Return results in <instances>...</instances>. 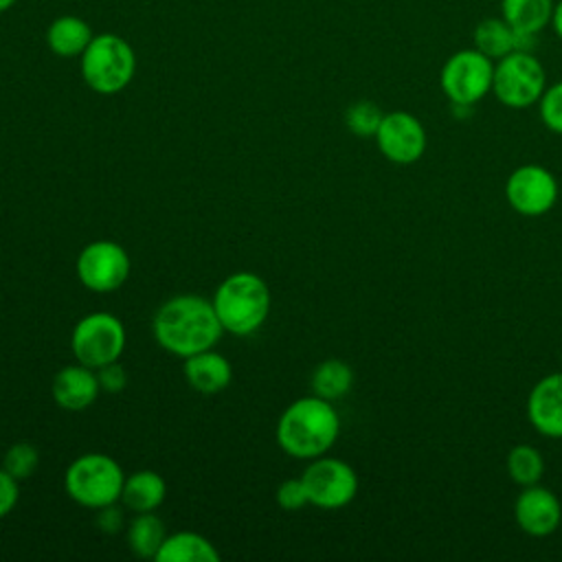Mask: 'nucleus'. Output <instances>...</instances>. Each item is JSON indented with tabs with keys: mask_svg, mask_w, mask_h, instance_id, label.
Returning <instances> with one entry per match:
<instances>
[{
	"mask_svg": "<svg viewBox=\"0 0 562 562\" xmlns=\"http://www.w3.org/2000/svg\"><path fill=\"white\" fill-rule=\"evenodd\" d=\"M156 342L178 358L213 349L224 327L211 301L198 294H178L165 301L151 323Z\"/></svg>",
	"mask_w": 562,
	"mask_h": 562,
	"instance_id": "1",
	"label": "nucleus"
},
{
	"mask_svg": "<svg viewBox=\"0 0 562 562\" xmlns=\"http://www.w3.org/2000/svg\"><path fill=\"white\" fill-rule=\"evenodd\" d=\"M340 417L329 400L307 395L294 400L277 422V441L294 459L323 457L338 439Z\"/></svg>",
	"mask_w": 562,
	"mask_h": 562,
	"instance_id": "2",
	"label": "nucleus"
},
{
	"mask_svg": "<svg viewBox=\"0 0 562 562\" xmlns=\"http://www.w3.org/2000/svg\"><path fill=\"white\" fill-rule=\"evenodd\" d=\"M211 303L224 331L248 336L270 314V290L255 272H233L217 285Z\"/></svg>",
	"mask_w": 562,
	"mask_h": 562,
	"instance_id": "3",
	"label": "nucleus"
},
{
	"mask_svg": "<svg viewBox=\"0 0 562 562\" xmlns=\"http://www.w3.org/2000/svg\"><path fill=\"white\" fill-rule=\"evenodd\" d=\"M81 77L97 94H116L130 86L136 72L132 44L116 33H97L79 57Z\"/></svg>",
	"mask_w": 562,
	"mask_h": 562,
	"instance_id": "4",
	"label": "nucleus"
},
{
	"mask_svg": "<svg viewBox=\"0 0 562 562\" xmlns=\"http://www.w3.org/2000/svg\"><path fill=\"white\" fill-rule=\"evenodd\" d=\"M123 481L125 474L121 465L103 452L77 457L64 474L68 496L90 509H101L116 503L123 492Z\"/></svg>",
	"mask_w": 562,
	"mask_h": 562,
	"instance_id": "5",
	"label": "nucleus"
},
{
	"mask_svg": "<svg viewBox=\"0 0 562 562\" xmlns=\"http://www.w3.org/2000/svg\"><path fill=\"white\" fill-rule=\"evenodd\" d=\"M547 86V70L533 50H512L494 61L492 94L505 108L538 105Z\"/></svg>",
	"mask_w": 562,
	"mask_h": 562,
	"instance_id": "6",
	"label": "nucleus"
},
{
	"mask_svg": "<svg viewBox=\"0 0 562 562\" xmlns=\"http://www.w3.org/2000/svg\"><path fill=\"white\" fill-rule=\"evenodd\" d=\"M494 61L481 50L461 48L439 70V88L454 110H470L492 92Z\"/></svg>",
	"mask_w": 562,
	"mask_h": 562,
	"instance_id": "7",
	"label": "nucleus"
},
{
	"mask_svg": "<svg viewBox=\"0 0 562 562\" xmlns=\"http://www.w3.org/2000/svg\"><path fill=\"white\" fill-rule=\"evenodd\" d=\"M70 349L77 362L99 369L121 358L125 349V327L110 312L86 314L70 334Z\"/></svg>",
	"mask_w": 562,
	"mask_h": 562,
	"instance_id": "8",
	"label": "nucleus"
},
{
	"mask_svg": "<svg viewBox=\"0 0 562 562\" xmlns=\"http://www.w3.org/2000/svg\"><path fill=\"white\" fill-rule=\"evenodd\" d=\"M310 505L321 509H340L358 494V474L342 459L316 457L301 474Z\"/></svg>",
	"mask_w": 562,
	"mask_h": 562,
	"instance_id": "9",
	"label": "nucleus"
},
{
	"mask_svg": "<svg viewBox=\"0 0 562 562\" xmlns=\"http://www.w3.org/2000/svg\"><path fill=\"white\" fill-rule=\"evenodd\" d=\"M77 277L92 292H114L130 277V257L116 241H90L77 257Z\"/></svg>",
	"mask_w": 562,
	"mask_h": 562,
	"instance_id": "10",
	"label": "nucleus"
},
{
	"mask_svg": "<svg viewBox=\"0 0 562 562\" xmlns=\"http://www.w3.org/2000/svg\"><path fill=\"white\" fill-rule=\"evenodd\" d=\"M558 180L542 165H520L505 182V198L509 206L525 217H540L558 202Z\"/></svg>",
	"mask_w": 562,
	"mask_h": 562,
	"instance_id": "11",
	"label": "nucleus"
},
{
	"mask_svg": "<svg viewBox=\"0 0 562 562\" xmlns=\"http://www.w3.org/2000/svg\"><path fill=\"white\" fill-rule=\"evenodd\" d=\"M373 138L380 154L395 165L417 162L428 145L426 127L422 125V121L404 110L386 112Z\"/></svg>",
	"mask_w": 562,
	"mask_h": 562,
	"instance_id": "12",
	"label": "nucleus"
},
{
	"mask_svg": "<svg viewBox=\"0 0 562 562\" xmlns=\"http://www.w3.org/2000/svg\"><path fill=\"white\" fill-rule=\"evenodd\" d=\"M514 518L520 531L533 538L551 536L562 522L560 498L540 483L522 487L514 503Z\"/></svg>",
	"mask_w": 562,
	"mask_h": 562,
	"instance_id": "13",
	"label": "nucleus"
},
{
	"mask_svg": "<svg viewBox=\"0 0 562 562\" xmlns=\"http://www.w3.org/2000/svg\"><path fill=\"white\" fill-rule=\"evenodd\" d=\"M531 426L551 439H562V371L540 378L527 397Z\"/></svg>",
	"mask_w": 562,
	"mask_h": 562,
	"instance_id": "14",
	"label": "nucleus"
},
{
	"mask_svg": "<svg viewBox=\"0 0 562 562\" xmlns=\"http://www.w3.org/2000/svg\"><path fill=\"white\" fill-rule=\"evenodd\" d=\"M53 400L66 411H86L101 393L97 371L77 362L59 369L53 378Z\"/></svg>",
	"mask_w": 562,
	"mask_h": 562,
	"instance_id": "15",
	"label": "nucleus"
},
{
	"mask_svg": "<svg viewBox=\"0 0 562 562\" xmlns=\"http://www.w3.org/2000/svg\"><path fill=\"white\" fill-rule=\"evenodd\" d=\"M184 378L193 391L213 395L231 384L233 367L224 356L206 349L184 358Z\"/></svg>",
	"mask_w": 562,
	"mask_h": 562,
	"instance_id": "16",
	"label": "nucleus"
},
{
	"mask_svg": "<svg viewBox=\"0 0 562 562\" xmlns=\"http://www.w3.org/2000/svg\"><path fill=\"white\" fill-rule=\"evenodd\" d=\"M94 33L90 24L72 13L57 15L48 29H46V46L50 48L53 55L57 57H81V53L88 48L92 42Z\"/></svg>",
	"mask_w": 562,
	"mask_h": 562,
	"instance_id": "17",
	"label": "nucleus"
},
{
	"mask_svg": "<svg viewBox=\"0 0 562 562\" xmlns=\"http://www.w3.org/2000/svg\"><path fill=\"white\" fill-rule=\"evenodd\" d=\"M154 560L156 562H217L220 551L202 533L176 531L165 536Z\"/></svg>",
	"mask_w": 562,
	"mask_h": 562,
	"instance_id": "18",
	"label": "nucleus"
},
{
	"mask_svg": "<svg viewBox=\"0 0 562 562\" xmlns=\"http://www.w3.org/2000/svg\"><path fill=\"white\" fill-rule=\"evenodd\" d=\"M555 0H501V18L520 35L538 37L551 22Z\"/></svg>",
	"mask_w": 562,
	"mask_h": 562,
	"instance_id": "19",
	"label": "nucleus"
},
{
	"mask_svg": "<svg viewBox=\"0 0 562 562\" xmlns=\"http://www.w3.org/2000/svg\"><path fill=\"white\" fill-rule=\"evenodd\" d=\"M165 496H167V483L154 470H138L132 476H125L123 481L121 501L134 514L158 509Z\"/></svg>",
	"mask_w": 562,
	"mask_h": 562,
	"instance_id": "20",
	"label": "nucleus"
},
{
	"mask_svg": "<svg viewBox=\"0 0 562 562\" xmlns=\"http://www.w3.org/2000/svg\"><path fill=\"white\" fill-rule=\"evenodd\" d=\"M472 46L492 61L518 50V33L501 15L483 18L472 31Z\"/></svg>",
	"mask_w": 562,
	"mask_h": 562,
	"instance_id": "21",
	"label": "nucleus"
},
{
	"mask_svg": "<svg viewBox=\"0 0 562 562\" xmlns=\"http://www.w3.org/2000/svg\"><path fill=\"white\" fill-rule=\"evenodd\" d=\"M353 386V369L338 358L323 360L312 373V391L323 400H340Z\"/></svg>",
	"mask_w": 562,
	"mask_h": 562,
	"instance_id": "22",
	"label": "nucleus"
},
{
	"mask_svg": "<svg viewBox=\"0 0 562 562\" xmlns=\"http://www.w3.org/2000/svg\"><path fill=\"white\" fill-rule=\"evenodd\" d=\"M167 531L154 512L136 514L127 529V544L138 558H156Z\"/></svg>",
	"mask_w": 562,
	"mask_h": 562,
	"instance_id": "23",
	"label": "nucleus"
},
{
	"mask_svg": "<svg viewBox=\"0 0 562 562\" xmlns=\"http://www.w3.org/2000/svg\"><path fill=\"white\" fill-rule=\"evenodd\" d=\"M507 474L509 479L520 485H536L540 483L542 474H544V459L540 454L538 448L529 446V443H518L507 452Z\"/></svg>",
	"mask_w": 562,
	"mask_h": 562,
	"instance_id": "24",
	"label": "nucleus"
},
{
	"mask_svg": "<svg viewBox=\"0 0 562 562\" xmlns=\"http://www.w3.org/2000/svg\"><path fill=\"white\" fill-rule=\"evenodd\" d=\"M384 112L378 108V103L369 101V99H360L353 101L347 110H345V125L351 134L369 138L375 136L380 123H382Z\"/></svg>",
	"mask_w": 562,
	"mask_h": 562,
	"instance_id": "25",
	"label": "nucleus"
},
{
	"mask_svg": "<svg viewBox=\"0 0 562 562\" xmlns=\"http://www.w3.org/2000/svg\"><path fill=\"white\" fill-rule=\"evenodd\" d=\"M37 465H40V452L35 446H31L26 441H18V443L9 446V450L2 457V468L18 481L33 476Z\"/></svg>",
	"mask_w": 562,
	"mask_h": 562,
	"instance_id": "26",
	"label": "nucleus"
},
{
	"mask_svg": "<svg viewBox=\"0 0 562 562\" xmlns=\"http://www.w3.org/2000/svg\"><path fill=\"white\" fill-rule=\"evenodd\" d=\"M538 112L544 127L562 136V81L547 86L538 101Z\"/></svg>",
	"mask_w": 562,
	"mask_h": 562,
	"instance_id": "27",
	"label": "nucleus"
},
{
	"mask_svg": "<svg viewBox=\"0 0 562 562\" xmlns=\"http://www.w3.org/2000/svg\"><path fill=\"white\" fill-rule=\"evenodd\" d=\"M277 503L281 509L285 512H299L303 509L305 505H310V498H307V490H305V483L303 479H285L279 487H277Z\"/></svg>",
	"mask_w": 562,
	"mask_h": 562,
	"instance_id": "28",
	"label": "nucleus"
},
{
	"mask_svg": "<svg viewBox=\"0 0 562 562\" xmlns=\"http://www.w3.org/2000/svg\"><path fill=\"white\" fill-rule=\"evenodd\" d=\"M94 371H97L99 386H101V391H105V393H121V391L125 389V384H127V373H125V369L119 364V360L108 362V364H103V367H99V369H94Z\"/></svg>",
	"mask_w": 562,
	"mask_h": 562,
	"instance_id": "29",
	"label": "nucleus"
},
{
	"mask_svg": "<svg viewBox=\"0 0 562 562\" xmlns=\"http://www.w3.org/2000/svg\"><path fill=\"white\" fill-rule=\"evenodd\" d=\"M20 487L18 479H13L4 468H0V518H4L18 503Z\"/></svg>",
	"mask_w": 562,
	"mask_h": 562,
	"instance_id": "30",
	"label": "nucleus"
},
{
	"mask_svg": "<svg viewBox=\"0 0 562 562\" xmlns=\"http://www.w3.org/2000/svg\"><path fill=\"white\" fill-rule=\"evenodd\" d=\"M97 527L105 533H119L123 529V512L116 507V503L97 509Z\"/></svg>",
	"mask_w": 562,
	"mask_h": 562,
	"instance_id": "31",
	"label": "nucleus"
},
{
	"mask_svg": "<svg viewBox=\"0 0 562 562\" xmlns=\"http://www.w3.org/2000/svg\"><path fill=\"white\" fill-rule=\"evenodd\" d=\"M549 26H551V31L555 33V37H558V40H562V0H555Z\"/></svg>",
	"mask_w": 562,
	"mask_h": 562,
	"instance_id": "32",
	"label": "nucleus"
},
{
	"mask_svg": "<svg viewBox=\"0 0 562 562\" xmlns=\"http://www.w3.org/2000/svg\"><path fill=\"white\" fill-rule=\"evenodd\" d=\"M15 2H18V0H0V13H7L9 9H13Z\"/></svg>",
	"mask_w": 562,
	"mask_h": 562,
	"instance_id": "33",
	"label": "nucleus"
}]
</instances>
